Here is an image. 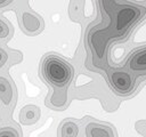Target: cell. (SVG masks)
<instances>
[{
  "label": "cell",
  "mask_w": 146,
  "mask_h": 137,
  "mask_svg": "<svg viewBox=\"0 0 146 137\" xmlns=\"http://www.w3.org/2000/svg\"><path fill=\"white\" fill-rule=\"evenodd\" d=\"M41 72L43 78L49 83L57 87L67 86L73 78L72 66L55 55H49L43 59Z\"/></svg>",
  "instance_id": "obj_1"
},
{
  "label": "cell",
  "mask_w": 146,
  "mask_h": 137,
  "mask_svg": "<svg viewBox=\"0 0 146 137\" xmlns=\"http://www.w3.org/2000/svg\"><path fill=\"white\" fill-rule=\"evenodd\" d=\"M108 80L112 88L119 95L125 96L132 92L135 89L136 80L130 72L123 68H112L108 72Z\"/></svg>",
  "instance_id": "obj_2"
},
{
  "label": "cell",
  "mask_w": 146,
  "mask_h": 137,
  "mask_svg": "<svg viewBox=\"0 0 146 137\" xmlns=\"http://www.w3.org/2000/svg\"><path fill=\"white\" fill-rule=\"evenodd\" d=\"M127 67L133 73L146 74V46L131 53L127 61Z\"/></svg>",
  "instance_id": "obj_3"
},
{
  "label": "cell",
  "mask_w": 146,
  "mask_h": 137,
  "mask_svg": "<svg viewBox=\"0 0 146 137\" xmlns=\"http://www.w3.org/2000/svg\"><path fill=\"white\" fill-rule=\"evenodd\" d=\"M13 98H14V91L11 84L6 78L0 76V100L5 105L9 106L10 103L13 102Z\"/></svg>",
  "instance_id": "obj_4"
},
{
  "label": "cell",
  "mask_w": 146,
  "mask_h": 137,
  "mask_svg": "<svg viewBox=\"0 0 146 137\" xmlns=\"http://www.w3.org/2000/svg\"><path fill=\"white\" fill-rule=\"evenodd\" d=\"M63 137H76L78 136V127L73 122H66L62 128Z\"/></svg>",
  "instance_id": "obj_5"
},
{
  "label": "cell",
  "mask_w": 146,
  "mask_h": 137,
  "mask_svg": "<svg viewBox=\"0 0 146 137\" xmlns=\"http://www.w3.org/2000/svg\"><path fill=\"white\" fill-rule=\"evenodd\" d=\"M0 137H18V132L14 128L7 127L0 129Z\"/></svg>",
  "instance_id": "obj_6"
},
{
  "label": "cell",
  "mask_w": 146,
  "mask_h": 137,
  "mask_svg": "<svg viewBox=\"0 0 146 137\" xmlns=\"http://www.w3.org/2000/svg\"><path fill=\"white\" fill-rule=\"evenodd\" d=\"M9 35V27L8 25L0 19V39H6Z\"/></svg>",
  "instance_id": "obj_7"
},
{
  "label": "cell",
  "mask_w": 146,
  "mask_h": 137,
  "mask_svg": "<svg viewBox=\"0 0 146 137\" xmlns=\"http://www.w3.org/2000/svg\"><path fill=\"white\" fill-rule=\"evenodd\" d=\"M6 61H7V54L0 49V67L6 63Z\"/></svg>",
  "instance_id": "obj_8"
},
{
  "label": "cell",
  "mask_w": 146,
  "mask_h": 137,
  "mask_svg": "<svg viewBox=\"0 0 146 137\" xmlns=\"http://www.w3.org/2000/svg\"><path fill=\"white\" fill-rule=\"evenodd\" d=\"M8 3H10V1H5V0H0V7H2V6H5V5H8Z\"/></svg>",
  "instance_id": "obj_9"
}]
</instances>
